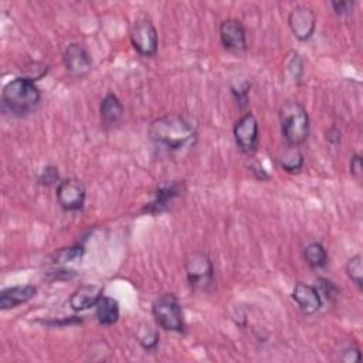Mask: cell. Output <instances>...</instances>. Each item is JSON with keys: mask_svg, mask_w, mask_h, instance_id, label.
I'll use <instances>...</instances> for the list:
<instances>
[{"mask_svg": "<svg viewBox=\"0 0 363 363\" xmlns=\"http://www.w3.org/2000/svg\"><path fill=\"white\" fill-rule=\"evenodd\" d=\"M150 139L169 150H182L194 145L197 139L196 122L183 113H166L152 121Z\"/></svg>", "mask_w": 363, "mask_h": 363, "instance_id": "cell-1", "label": "cell"}, {"mask_svg": "<svg viewBox=\"0 0 363 363\" xmlns=\"http://www.w3.org/2000/svg\"><path fill=\"white\" fill-rule=\"evenodd\" d=\"M41 101V92L28 77H18L9 81L1 91L3 108L14 116H26L35 111Z\"/></svg>", "mask_w": 363, "mask_h": 363, "instance_id": "cell-2", "label": "cell"}, {"mask_svg": "<svg viewBox=\"0 0 363 363\" xmlns=\"http://www.w3.org/2000/svg\"><path fill=\"white\" fill-rule=\"evenodd\" d=\"M279 123L285 142L289 146L302 145L309 136V116L296 101H285L279 106Z\"/></svg>", "mask_w": 363, "mask_h": 363, "instance_id": "cell-3", "label": "cell"}, {"mask_svg": "<svg viewBox=\"0 0 363 363\" xmlns=\"http://www.w3.org/2000/svg\"><path fill=\"white\" fill-rule=\"evenodd\" d=\"M152 315L159 328L167 332H183L184 318L182 305L174 294H163L152 303Z\"/></svg>", "mask_w": 363, "mask_h": 363, "instance_id": "cell-4", "label": "cell"}, {"mask_svg": "<svg viewBox=\"0 0 363 363\" xmlns=\"http://www.w3.org/2000/svg\"><path fill=\"white\" fill-rule=\"evenodd\" d=\"M186 277L193 291H206L214 278L213 262L204 251H194L187 255L184 262Z\"/></svg>", "mask_w": 363, "mask_h": 363, "instance_id": "cell-5", "label": "cell"}, {"mask_svg": "<svg viewBox=\"0 0 363 363\" xmlns=\"http://www.w3.org/2000/svg\"><path fill=\"white\" fill-rule=\"evenodd\" d=\"M130 43L133 48L143 57H152L156 54L159 38L156 27L149 18H139L135 23L130 31Z\"/></svg>", "mask_w": 363, "mask_h": 363, "instance_id": "cell-6", "label": "cell"}, {"mask_svg": "<svg viewBox=\"0 0 363 363\" xmlns=\"http://www.w3.org/2000/svg\"><path fill=\"white\" fill-rule=\"evenodd\" d=\"M57 201L67 211H78L84 207L86 191L82 182L74 177L61 180L57 184Z\"/></svg>", "mask_w": 363, "mask_h": 363, "instance_id": "cell-7", "label": "cell"}, {"mask_svg": "<svg viewBox=\"0 0 363 363\" xmlns=\"http://www.w3.org/2000/svg\"><path fill=\"white\" fill-rule=\"evenodd\" d=\"M237 146L244 153H252L258 147V121L254 113H244L233 129Z\"/></svg>", "mask_w": 363, "mask_h": 363, "instance_id": "cell-8", "label": "cell"}, {"mask_svg": "<svg viewBox=\"0 0 363 363\" xmlns=\"http://www.w3.org/2000/svg\"><path fill=\"white\" fill-rule=\"evenodd\" d=\"M288 26L292 34L299 41H306L312 37L316 27V16L308 6H295L288 16Z\"/></svg>", "mask_w": 363, "mask_h": 363, "instance_id": "cell-9", "label": "cell"}, {"mask_svg": "<svg viewBox=\"0 0 363 363\" xmlns=\"http://www.w3.org/2000/svg\"><path fill=\"white\" fill-rule=\"evenodd\" d=\"M218 34L224 48L230 51H244L247 48V33L240 20H223L218 27Z\"/></svg>", "mask_w": 363, "mask_h": 363, "instance_id": "cell-10", "label": "cell"}, {"mask_svg": "<svg viewBox=\"0 0 363 363\" xmlns=\"http://www.w3.org/2000/svg\"><path fill=\"white\" fill-rule=\"evenodd\" d=\"M65 69L74 77H84L92 68V60L88 50L82 44H69L62 57Z\"/></svg>", "mask_w": 363, "mask_h": 363, "instance_id": "cell-11", "label": "cell"}, {"mask_svg": "<svg viewBox=\"0 0 363 363\" xmlns=\"http://www.w3.org/2000/svg\"><path fill=\"white\" fill-rule=\"evenodd\" d=\"M184 191V183L183 182H172L167 184L160 186L152 199V201L146 203L143 207L145 213L149 214H160L169 208V206L173 203L174 199H177Z\"/></svg>", "mask_w": 363, "mask_h": 363, "instance_id": "cell-12", "label": "cell"}, {"mask_svg": "<svg viewBox=\"0 0 363 363\" xmlns=\"http://www.w3.org/2000/svg\"><path fill=\"white\" fill-rule=\"evenodd\" d=\"M292 299L305 315H313L322 306V298L318 288L305 282L295 284L292 289Z\"/></svg>", "mask_w": 363, "mask_h": 363, "instance_id": "cell-13", "label": "cell"}, {"mask_svg": "<svg viewBox=\"0 0 363 363\" xmlns=\"http://www.w3.org/2000/svg\"><path fill=\"white\" fill-rule=\"evenodd\" d=\"M102 288L94 284H82L79 285L69 298V306L75 312L86 311L98 303L102 298Z\"/></svg>", "mask_w": 363, "mask_h": 363, "instance_id": "cell-14", "label": "cell"}, {"mask_svg": "<svg viewBox=\"0 0 363 363\" xmlns=\"http://www.w3.org/2000/svg\"><path fill=\"white\" fill-rule=\"evenodd\" d=\"M35 294L37 288L34 285H16L4 288L0 292V308L3 311L17 308L33 299Z\"/></svg>", "mask_w": 363, "mask_h": 363, "instance_id": "cell-15", "label": "cell"}, {"mask_svg": "<svg viewBox=\"0 0 363 363\" xmlns=\"http://www.w3.org/2000/svg\"><path fill=\"white\" fill-rule=\"evenodd\" d=\"M123 112H125L123 105L115 94L109 92L101 101L99 113H101V119L105 125L118 123L123 118Z\"/></svg>", "mask_w": 363, "mask_h": 363, "instance_id": "cell-16", "label": "cell"}, {"mask_svg": "<svg viewBox=\"0 0 363 363\" xmlns=\"http://www.w3.org/2000/svg\"><path fill=\"white\" fill-rule=\"evenodd\" d=\"M119 303L115 298L102 296L95 305L96 320L104 326H111L119 319Z\"/></svg>", "mask_w": 363, "mask_h": 363, "instance_id": "cell-17", "label": "cell"}, {"mask_svg": "<svg viewBox=\"0 0 363 363\" xmlns=\"http://www.w3.org/2000/svg\"><path fill=\"white\" fill-rule=\"evenodd\" d=\"M278 163L281 169H284L288 173H298L303 167V155L298 149V146H286L279 156H278Z\"/></svg>", "mask_w": 363, "mask_h": 363, "instance_id": "cell-18", "label": "cell"}, {"mask_svg": "<svg viewBox=\"0 0 363 363\" xmlns=\"http://www.w3.org/2000/svg\"><path fill=\"white\" fill-rule=\"evenodd\" d=\"M303 258L312 268H323L328 264V252L320 242H311L303 248Z\"/></svg>", "mask_w": 363, "mask_h": 363, "instance_id": "cell-19", "label": "cell"}, {"mask_svg": "<svg viewBox=\"0 0 363 363\" xmlns=\"http://www.w3.org/2000/svg\"><path fill=\"white\" fill-rule=\"evenodd\" d=\"M138 342L140 343V346L145 350H147V352L155 350L159 345V333L150 325L142 323L138 329Z\"/></svg>", "mask_w": 363, "mask_h": 363, "instance_id": "cell-20", "label": "cell"}, {"mask_svg": "<svg viewBox=\"0 0 363 363\" xmlns=\"http://www.w3.org/2000/svg\"><path fill=\"white\" fill-rule=\"evenodd\" d=\"M84 247L77 244V245H71L67 248H61L55 252L54 261L57 264H69V262H75V261H81L84 257Z\"/></svg>", "mask_w": 363, "mask_h": 363, "instance_id": "cell-21", "label": "cell"}, {"mask_svg": "<svg viewBox=\"0 0 363 363\" xmlns=\"http://www.w3.org/2000/svg\"><path fill=\"white\" fill-rule=\"evenodd\" d=\"M346 274L347 277L362 289L363 286V265H362V255L356 254L346 262Z\"/></svg>", "mask_w": 363, "mask_h": 363, "instance_id": "cell-22", "label": "cell"}, {"mask_svg": "<svg viewBox=\"0 0 363 363\" xmlns=\"http://www.w3.org/2000/svg\"><path fill=\"white\" fill-rule=\"evenodd\" d=\"M38 183L43 186H51L55 183H60V174H58V169L55 166H45L41 173L38 174Z\"/></svg>", "mask_w": 363, "mask_h": 363, "instance_id": "cell-23", "label": "cell"}, {"mask_svg": "<svg viewBox=\"0 0 363 363\" xmlns=\"http://www.w3.org/2000/svg\"><path fill=\"white\" fill-rule=\"evenodd\" d=\"M318 282H319V286H320V291H319V289H318V291H319V294L323 295L326 299L333 301V299L337 296L339 289H337V286H336L332 281H329V279H326V278H319Z\"/></svg>", "mask_w": 363, "mask_h": 363, "instance_id": "cell-24", "label": "cell"}, {"mask_svg": "<svg viewBox=\"0 0 363 363\" xmlns=\"http://www.w3.org/2000/svg\"><path fill=\"white\" fill-rule=\"evenodd\" d=\"M330 6L333 7L335 13L340 17L343 16H349L353 11L354 7V1H349V0H343V1H330Z\"/></svg>", "mask_w": 363, "mask_h": 363, "instance_id": "cell-25", "label": "cell"}, {"mask_svg": "<svg viewBox=\"0 0 363 363\" xmlns=\"http://www.w3.org/2000/svg\"><path fill=\"white\" fill-rule=\"evenodd\" d=\"M349 167H350V173L353 177H356L357 180L362 179V174H363V163H362V156L360 155H353L350 157V163H349Z\"/></svg>", "mask_w": 363, "mask_h": 363, "instance_id": "cell-26", "label": "cell"}, {"mask_svg": "<svg viewBox=\"0 0 363 363\" xmlns=\"http://www.w3.org/2000/svg\"><path fill=\"white\" fill-rule=\"evenodd\" d=\"M340 360L345 363H354L360 360V349L356 346H350L345 349L340 354Z\"/></svg>", "mask_w": 363, "mask_h": 363, "instance_id": "cell-27", "label": "cell"}, {"mask_svg": "<svg viewBox=\"0 0 363 363\" xmlns=\"http://www.w3.org/2000/svg\"><path fill=\"white\" fill-rule=\"evenodd\" d=\"M248 170H250V173H251L257 180H261V182L269 180V174H268V173L264 170V167L259 166L258 163H251V164H248Z\"/></svg>", "mask_w": 363, "mask_h": 363, "instance_id": "cell-28", "label": "cell"}, {"mask_svg": "<svg viewBox=\"0 0 363 363\" xmlns=\"http://www.w3.org/2000/svg\"><path fill=\"white\" fill-rule=\"evenodd\" d=\"M326 140L332 145H337L340 142V130L336 128H330L326 132Z\"/></svg>", "mask_w": 363, "mask_h": 363, "instance_id": "cell-29", "label": "cell"}]
</instances>
